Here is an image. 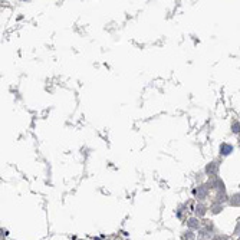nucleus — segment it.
I'll list each match as a JSON object with an SVG mask.
<instances>
[{
	"mask_svg": "<svg viewBox=\"0 0 240 240\" xmlns=\"http://www.w3.org/2000/svg\"><path fill=\"white\" fill-rule=\"evenodd\" d=\"M216 240H220V239H216Z\"/></svg>",
	"mask_w": 240,
	"mask_h": 240,
	"instance_id": "obj_1",
	"label": "nucleus"
}]
</instances>
